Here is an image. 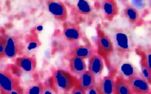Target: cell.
<instances>
[{"mask_svg":"<svg viewBox=\"0 0 151 94\" xmlns=\"http://www.w3.org/2000/svg\"><path fill=\"white\" fill-rule=\"evenodd\" d=\"M42 94H57L56 91L53 89L52 88H50V85H47L45 87H44V89H43Z\"/></svg>","mask_w":151,"mask_h":94,"instance_id":"4316f807","label":"cell"},{"mask_svg":"<svg viewBox=\"0 0 151 94\" xmlns=\"http://www.w3.org/2000/svg\"><path fill=\"white\" fill-rule=\"evenodd\" d=\"M71 94H86V91L79 85L78 83L77 85H76L74 88H73L71 90Z\"/></svg>","mask_w":151,"mask_h":94,"instance_id":"cb8c5ba5","label":"cell"},{"mask_svg":"<svg viewBox=\"0 0 151 94\" xmlns=\"http://www.w3.org/2000/svg\"><path fill=\"white\" fill-rule=\"evenodd\" d=\"M70 71L74 76H80L87 71V66L85 60L80 57H72L70 60Z\"/></svg>","mask_w":151,"mask_h":94,"instance_id":"5bb4252c","label":"cell"},{"mask_svg":"<svg viewBox=\"0 0 151 94\" xmlns=\"http://www.w3.org/2000/svg\"><path fill=\"white\" fill-rule=\"evenodd\" d=\"M6 44H5V54L8 58H15L17 56L23 54L24 45L21 38L18 36L5 35Z\"/></svg>","mask_w":151,"mask_h":94,"instance_id":"5b68a950","label":"cell"},{"mask_svg":"<svg viewBox=\"0 0 151 94\" xmlns=\"http://www.w3.org/2000/svg\"><path fill=\"white\" fill-rule=\"evenodd\" d=\"M101 9L107 21H113L114 17L119 13L117 2L114 0H105L101 2Z\"/></svg>","mask_w":151,"mask_h":94,"instance_id":"7c38bea8","label":"cell"},{"mask_svg":"<svg viewBox=\"0 0 151 94\" xmlns=\"http://www.w3.org/2000/svg\"><path fill=\"white\" fill-rule=\"evenodd\" d=\"M111 36L113 47L119 54H124L130 52L131 46L130 39L128 35L124 30L116 29L112 32Z\"/></svg>","mask_w":151,"mask_h":94,"instance_id":"3957f363","label":"cell"},{"mask_svg":"<svg viewBox=\"0 0 151 94\" xmlns=\"http://www.w3.org/2000/svg\"><path fill=\"white\" fill-rule=\"evenodd\" d=\"M113 94H134L127 79L122 76H116L114 83Z\"/></svg>","mask_w":151,"mask_h":94,"instance_id":"9a60e30c","label":"cell"},{"mask_svg":"<svg viewBox=\"0 0 151 94\" xmlns=\"http://www.w3.org/2000/svg\"><path fill=\"white\" fill-rule=\"evenodd\" d=\"M72 57H80L82 59H89L94 55V49L91 43H85L83 45L76 46L71 51Z\"/></svg>","mask_w":151,"mask_h":94,"instance_id":"4fadbf2b","label":"cell"},{"mask_svg":"<svg viewBox=\"0 0 151 94\" xmlns=\"http://www.w3.org/2000/svg\"><path fill=\"white\" fill-rule=\"evenodd\" d=\"M97 33V53L101 56L103 60H105V63L107 68H110V56L114 52L113 42L108 35L101 30V26L98 25L96 27Z\"/></svg>","mask_w":151,"mask_h":94,"instance_id":"7a4b0ae2","label":"cell"},{"mask_svg":"<svg viewBox=\"0 0 151 94\" xmlns=\"http://www.w3.org/2000/svg\"><path fill=\"white\" fill-rule=\"evenodd\" d=\"M26 43L27 49L30 51L36 49L41 44L40 39L38 37V35L36 33H31L30 35H27L26 37Z\"/></svg>","mask_w":151,"mask_h":94,"instance_id":"44dd1931","label":"cell"},{"mask_svg":"<svg viewBox=\"0 0 151 94\" xmlns=\"http://www.w3.org/2000/svg\"><path fill=\"white\" fill-rule=\"evenodd\" d=\"M145 60H146L147 65L148 68L150 69L151 71V49H150L147 50L145 52Z\"/></svg>","mask_w":151,"mask_h":94,"instance_id":"d4e9b609","label":"cell"},{"mask_svg":"<svg viewBox=\"0 0 151 94\" xmlns=\"http://www.w3.org/2000/svg\"><path fill=\"white\" fill-rule=\"evenodd\" d=\"M5 44H6V37H5V35L0 34V59L5 57Z\"/></svg>","mask_w":151,"mask_h":94,"instance_id":"603a6c76","label":"cell"},{"mask_svg":"<svg viewBox=\"0 0 151 94\" xmlns=\"http://www.w3.org/2000/svg\"><path fill=\"white\" fill-rule=\"evenodd\" d=\"M64 35L68 42L78 41L82 37L80 27L77 24L65 22L63 24Z\"/></svg>","mask_w":151,"mask_h":94,"instance_id":"8fae6325","label":"cell"},{"mask_svg":"<svg viewBox=\"0 0 151 94\" xmlns=\"http://www.w3.org/2000/svg\"><path fill=\"white\" fill-rule=\"evenodd\" d=\"M132 5H133V8H136V10H137V8L142 9L143 8H145V2H142V1H133Z\"/></svg>","mask_w":151,"mask_h":94,"instance_id":"484cf974","label":"cell"},{"mask_svg":"<svg viewBox=\"0 0 151 94\" xmlns=\"http://www.w3.org/2000/svg\"><path fill=\"white\" fill-rule=\"evenodd\" d=\"M76 12L81 15H89L93 12V7L88 2L85 0H79L76 5Z\"/></svg>","mask_w":151,"mask_h":94,"instance_id":"d6986e66","label":"cell"},{"mask_svg":"<svg viewBox=\"0 0 151 94\" xmlns=\"http://www.w3.org/2000/svg\"><path fill=\"white\" fill-rule=\"evenodd\" d=\"M88 71L95 76L96 82H99L101 79V74L104 68V60L99 54H94L88 61Z\"/></svg>","mask_w":151,"mask_h":94,"instance_id":"ba28073f","label":"cell"},{"mask_svg":"<svg viewBox=\"0 0 151 94\" xmlns=\"http://www.w3.org/2000/svg\"><path fill=\"white\" fill-rule=\"evenodd\" d=\"M10 94H24V90H23V88L21 86H19L14 90H13Z\"/></svg>","mask_w":151,"mask_h":94,"instance_id":"83f0119b","label":"cell"},{"mask_svg":"<svg viewBox=\"0 0 151 94\" xmlns=\"http://www.w3.org/2000/svg\"><path fill=\"white\" fill-rule=\"evenodd\" d=\"M134 94H147L150 91V84L142 76H135L127 79Z\"/></svg>","mask_w":151,"mask_h":94,"instance_id":"30bf717a","label":"cell"},{"mask_svg":"<svg viewBox=\"0 0 151 94\" xmlns=\"http://www.w3.org/2000/svg\"><path fill=\"white\" fill-rule=\"evenodd\" d=\"M79 83V79L70 72L62 69H57L49 79V85L56 93L59 91L68 93L72 90L76 85Z\"/></svg>","mask_w":151,"mask_h":94,"instance_id":"6da1fadb","label":"cell"},{"mask_svg":"<svg viewBox=\"0 0 151 94\" xmlns=\"http://www.w3.org/2000/svg\"><path fill=\"white\" fill-rule=\"evenodd\" d=\"M116 74V69H111L107 76L100 79L99 82H96V87L100 94H113Z\"/></svg>","mask_w":151,"mask_h":94,"instance_id":"8992f818","label":"cell"},{"mask_svg":"<svg viewBox=\"0 0 151 94\" xmlns=\"http://www.w3.org/2000/svg\"><path fill=\"white\" fill-rule=\"evenodd\" d=\"M137 53L140 56V66L141 72H142V76L151 85V71L147 65L146 60H145V54L144 52H139L137 50Z\"/></svg>","mask_w":151,"mask_h":94,"instance_id":"ac0fdd59","label":"cell"},{"mask_svg":"<svg viewBox=\"0 0 151 94\" xmlns=\"http://www.w3.org/2000/svg\"><path fill=\"white\" fill-rule=\"evenodd\" d=\"M19 86V80L11 70H0V94H10Z\"/></svg>","mask_w":151,"mask_h":94,"instance_id":"277c9868","label":"cell"},{"mask_svg":"<svg viewBox=\"0 0 151 94\" xmlns=\"http://www.w3.org/2000/svg\"><path fill=\"white\" fill-rule=\"evenodd\" d=\"M43 89L44 85L41 82H39L30 86L24 94H42Z\"/></svg>","mask_w":151,"mask_h":94,"instance_id":"7402d4cb","label":"cell"},{"mask_svg":"<svg viewBox=\"0 0 151 94\" xmlns=\"http://www.w3.org/2000/svg\"><path fill=\"white\" fill-rule=\"evenodd\" d=\"M15 66L25 73H33L36 69V57L33 56H22L17 57L15 60Z\"/></svg>","mask_w":151,"mask_h":94,"instance_id":"9c48e42d","label":"cell"},{"mask_svg":"<svg viewBox=\"0 0 151 94\" xmlns=\"http://www.w3.org/2000/svg\"><path fill=\"white\" fill-rule=\"evenodd\" d=\"M119 76L125 78L126 79H129L130 78L138 75L137 69L129 62H124L122 63L119 69Z\"/></svg>","mask_w":151,"mask_h":94,"instance_id":"e0dca14e","label":"cell"},{"mask_svg":"<svg viewBox=\"0 0 151 94\" xmlns=\"http://www.w3.org/2000/svg\"><path fill=\"white\" fill-rule=\"evenodd\" d=\"M79 84L85 91L93 88L96 85L95 76L89 71H86L79 78Z\"/></svg>","mask_w":151,"mask_h":94,"instance_id":"2e32d148","label":"cell"},{"mask_svg":"<svg viewBox=\"0 0 151 94\" xmlns=\"http://www.w3.org/2000/svg\"><path fill=\"white\" fill-rule=\"evenodd\" d=\"M124 16L130 24H133L136 23L137 20L139 19V14L136 8L130 5H127L124 10Z\"/></svg>","mask_w":151,"mask_h":94,"instance_id":"ffe728a7","label":"cell"},{"mask_svg":"<svg viewBox=\"0 0 151 94\" xmlns=\"http://www.w3.org/2000/svg\"><path fill=\"white\" fill-rule=\"evenodd\" d=\"M86 94H100L98 88L96 87V85L95 87H93V88H91L88 91H86Z\"/></svg>","mask_w":151,"mask_h":94,"instance_id":"f1b7e54d","label":"cell"},{"mask_svg":"<svg viewBox=\"0 0 151 94\" xmlns=\"http://www.w3.org/2000/svg\"><path fill=\"white\" fill-rule=\"evenodd\" d=\"M47 10L49 13L58 21H65L68 18V11L65 4L62 2L47 1Z\"/></svg>","mask_w":151,"mask_h":94,"instance_id":"52a82bcc","label":"cell"},{"mask_svg":"<svg viewBox=\"0 0 151 94\" xmlns=\"http://www.w3.org/2000/svg\"><path fill=\"white\" fill-rule=\"evenodd\" d=\"M150 3H151V2H150Z\"/></svg>","mask_w":151,"mask_h":94,"instance_id":"f546056e","label":"cell"}]
</instances>
